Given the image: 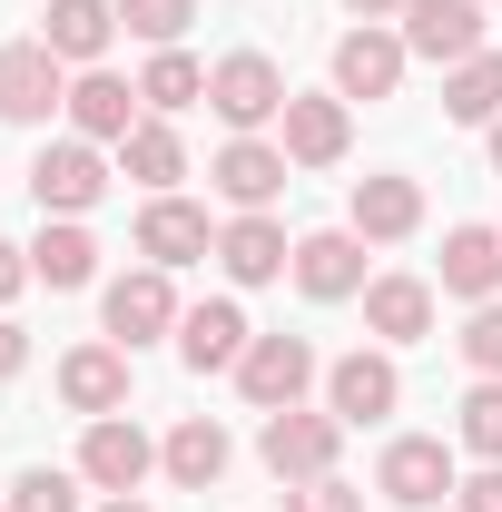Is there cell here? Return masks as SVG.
<instances>
[{
    "instance_id": "1",
    "label": "cell",
    "mask_w": 502,
    "mask_h": 512,
    "mask_svg": "<svg viewBox=\"0 0 502 512\" xmlns=\"http://www.w3.org/2000/svg\"><path fill=\"white\" fill-rule=\"evenodd\" d=\"M286 99L296 89H286V69L266 60V50H227V60L207 69V109L237 128V138H256L266 119H286Z\"/></svg>"
},
{
    "instance_id": "2",
    "label": "cell",
    "mask_w": 502,
    "mask_h": 512,
    "mask_svg": "<svg viewBox=\"0 0 502 512\" xmlns=\"http://www.w3.org/2000/svg\"><path fill=\"white\" fill-rule=\"evenodd\" d=\"M69 109V60L50 50V40H10L0 50V119L10 128H40Z\"/></svg>"
},
{
    "instance_id": "3",
    "label": "cell",
    "mask_w": 502,
    "mask_h": 512,
    "mask_svg": "<svg viewBox=\"0 0 502 512\" xmlns=\"http://www.w3.org/2000/svg\"><path fill=\"white\" fill-rule=\"evenodd\" d=\"M30 197H40V217H89V207L109 197V158H99L89 138H50V148L30 158Z\"/></svg>"
},
{
    "instance_id": "4",
    "label": "cell",
    "mask_w": 502,
    "mask_h": 512,
    "mask_svg": "<svg viewBox=\"0 0 502 512\" xmlns=\"http://www.w3.org/2000/svg\"><path fill=\"white\" fill-rule=\"evenodd\" d=\"M335 444H345V424H335V414H306V404L266 414V434H256V453H266L276 483H315V473H335Z\"/></svg>"
},
{
    "instance_id": "5",
    "label": "cell",
    "mask_w": 502,
    "mask_h": 512,
    "mask_svg": "<svg viewBox=\"0 0 502 512\" xmlns=\"http://www.w3.org/2000/svg\"><path fill=\"white\" fill-rule=\"evenodd\" d=\"M375 493L404 503V512H434L443 493H453V444H443V434H394L384 463H375Z\"/></svg>"
},
{
    "instance_id": "6",
    "label": "cell",
    "mask_w": 502,
    "mask_h": 512,
    "mask_svg": "<svg viewBox=\"0 0 502 512\" xmlns=\"http://www.w3.org/2000/svg\"><path fill=\"white\" fill-rule=\"evenodd\" d=\"M109 345H158V335H178V286H168V266H128L119 286H109Z\"/></svg>"
},
{
    "instance_id": "7",
    "label": "cell",
    "mask_w": 502,
    "mask_h": 512,
    "mask_svg": "<svg viewBox=\"0 0 502 512\" xmlns=\"http://www.w3.org/2000/svg\"><path fill=\"white\" fill-rule=\"evenodd\" d=\"M148 473H158V444H148L128 414H99V424L79 434V483H89V493H138Z\"/></svg>"
},
{
    "instance_id": "8",
    "label": "cell",
    "mask_w": 502,
    "mask_h": 512,
    "mask_svg": "<svg viewBox=\"0 0 502 512\" xmlns=\"http://www.w3.org/2000/svg\"><path fill=\"white\" fill-rule=\"evenodd\" d=\"M237 384H247L256 414H286V404H306V384H315V345L306 335H256L247 365H237Z\"/></svg>"
},
{
    "instance_id": "9",
    "label": "cell",
    "mask_w": 502,
    "mask_h": 512,
    "mask_svg": "<svg viewBox=\"0 0 502 512\" xmlns=\"http://www.w3.org/2000/svg\"><path fill=\"white\" fill-rule=\"evenodd\" d=\"M404 60H414L404 30H375V20L345 30V40H335V99H394V89H404Z\"/></svg>"
},
{
    "instance_id": "10",
    "label": "cell",
    "mask_w": 502,
    "mask_h": 512,
    "mask_svg": "<svg viewBox=\"0 0 502 512\" xmlns=\"http://www.w3.org/2000/svg\"><path fill=\"white\" fill-rule=\"evenodd\" d=\"M138 256H148V266H168V276H178V266H197V256H217V227H207V207H188L178 188L148 197V207H138Z\"/></svg>"
},
{
    "instance_id": "11",
    "label": "cell",
    "mask_w": 502,
    "mask_h": 512,
    "mask_svg": "<svg viewBox=\"0 0 502 512\" xmlns=\"http://www.w3.org/2000/svg\"><path fill=\"white\" fill-rule=\"evenodd\" d=\"M247 345H256V325H247L237 296H207V306L178 316V355H188L197 375H237V365H247Z\"/></svg>"
},
{
    "instance_id": "12",
    "label": "cell",
    "mask_w": 502,
    "mask_h": 512,
    "mask_svg": "<svg viewBox=\"0 0 502 512\" xmlns=\"http://www.w3.org/2000/svg\"><path fill=\"white\" fill-rule=\"evenodd\" d=\"M394 404H404L394 355H365V345H355L345 365H325V414H335V424H384Z\"/></svg>"
},
{
    "instance_id": "13",
    "label": "cell",
    "mask_w": 502,
    "mask_h": 512,
    "mask_svg": "<svg viewBox=\"0 0 502 512\" xmlns=\"http://www.w3.org/2000/svg\"><path fill=\"white\" fill-rule=\"evenodd\" d=\"M404 50L434 69L473 60L483 50V0H404Z\"/></svg>"
},
{
    "instance_id": "14",
    "label": "cell",
    "mask_w": 502,
    "mask_h": 512,
    "mask_svg": "<svg viewBox=\"0 0 502 512\" xmlns=\"http://www.w3.org/2000/svg\"><path fill=\"white\" fill-rule=\"evenodd\" d=\"M296 286H306L315 306L365 296V237H355V227H315V237H296Z\"/></svg>"
},
{
    "instance_id": "15",
    "label": "cell",
    "mask_w": 502,
    "mask_h": 512,
    "mask_svg": "<svg viewBox=\"0 0 502 512\" xmlns=\"http://www.w3.org/2000/svg\"><path fill=\"white\" fill-rule=\"evenodd\" d=\"M286 168H296V158H286V148H266V138H227V148H217V168H207V188L227 197V207H237V217H256V207H266V197L286 188Z\"/></svg>"
},
{
    "instance_id": "16",
    "label": "cell",
    "mask_w": 502,
    "mask_h": 512,
    "mask_svg": "<svg viewBox=\"0 0 502 512\" xmlns=\"http://www.w3.org/2000/svg\"><path fill=\"white\" fill-rule=\"evenodd\" d=\"M286 138H276V148H286V158H296V168H335V158H345V148H355V119H345V99H335V89H315V99H286Z\"/></svg>"
},
{
    "instance_id": "17",
    "label": "cell",
    "mask_w": 502,
    "mask_h": 512,
    "mask_svg": "<svg viewBox=\"0 0 502 512\" xmlns=\"http://www.w3.org/2000/svg\"><path fill=\"white\" fill-rule=\"evenodd\" d=\"M60 404L89 414V424L119 414V404H128V345H69V355H60Z\"/></svg>"
},
{
    "instance_id": "18",
    "label": "cell",
    "mask_w": 502,
    "mask_h": 512,
    "mask_svg": "<svg viewBox=\"0 0 502 512\" xmlns=\"http://www.w3.org/2000/svg\"><path fill=\"white\" fill-rule=\"evenodd\" d=\"M345 227H355L365 247H404V237L424 227V188H414V178H355Z\"/></svg>"
},
{
    "instance_id": "19",
    "label": "cell",
    "mask_w": 502,
    "mask_h": 512,
    "mask_svg": "<svg viewBox=\"0 0 502 512\" xmlns=\"http://www.w3.org/2000/svg\"><path fill=\"white\" fill-rule=\"evenodd\" d=\"M158 463H168V483H178V493H217V483H227V463H237V444H227V424H217V414H188V424L158 444Z\"/></svg>"
},
{
    "instance_id": "20",
    "label": "cell",
    "mask_w": 502,
    "mask_h": 512,
    "mask_svg": "<svg viewBox=\"0 0 502 512\" xmlns=\"http://www.w3.org/2000/svg\"><path fill=\"white\" fill-rule=\"evenodd\" d=\"M217 266H227L237 286H266V276L296 266V247H286V227L256 207V217H227V227H217Z\"/></svg>"
},
{
    "instance_id": "21",
    "label": "cell",
    "mask_w": 502,
    "mask_h": 512,
    "mask_svg": "<svg viewBox=\"0 0 502 512\" xmlns=\"http://www.w3.org/2000/svg\"><path fill=\"white\" fill-rule=\"evenodd\" d=\"M69 128H79L89 148H99V138L119 148L128 128H138V89H128V79H109V69H79V79H69Z\"/></svg>"
},
{
    "instance_id": "22",
    "label": "cell",
    "mask_w": 502,
    "mask_h": 512,
    "mask_svg": "<svg viewBox=\"0 0 502 512\" xmlns=\"http://www.w3.org/2000/svg\"><path fill=\"white\" fill-rule=\"evenodd\" d=\"M365 325L384 345H424L434 335V286L424 276H365Z\"/></svg>"
},
{
    "instance_id": "23",
    "label": "cell",
    "mask_w": 502,
    "mask_h": 512,
    "mask_svg": "<svg viewBox=\"0 0 502 512\" xmlns=\"http://www.w3.org/2000/svg\"><path fill=\"white\" fill-rule=\"evenodd\" d=\"M443 296H463V306L502 296V227H453L443 237Z\"/></svg>"
},
{
    "instance_id": "24",
    "label": "cell",
    "mask_w": 502,
    "mask_h": 512,
    "mask_svg": "<svg viewBox=\"0 0 502 512\" xmlns=\"http://www.w3.org/2000/svg\"><path fill=\"white\" fill-rule=\"evenodd\" d=\"M30 276H40V286H89V276H99V237H89V227H79V217H50V227H40V237H30Z\"/></svg>"
},
{
    "instance_id": "25",
    "label": "cell",
    "mask_w": 502,
    "mask_h": 512,
    "mask_svg": "<svg viewBox=\"0 0 502 512\" xmlns=\"http://www.w3.org/2000/svg\"><path fill=\"white\" fill-rule=\"evenodd\" d=\"M119 168H128V178H138L148 197H168L178 178H188V138H178L168 119H138V128L119 138Z\"/></svg>"
},
{
    "instance_id": "26",
    "label": "cell",
    "mask_w": 502,
    "mask_h": 512,
    "mask_svg": "<svg viewBox=\"0 0 502 512\" xmlns=\"http://www.w3.org/2000/svg\"><path fill=\"white\" fill-rule=\"evenodd\" d=\"M60 60H79V69H99V50L119 40V0H50V30H40Z\"/></svg>"
},
{
    "instance_id": "27",
    "label": "cell",
    "mask_w": 502,
    "mask_h": 512,
    "mask_svg": "<svg viewBox=\"0 0 502 512\" xmlns=\"http://www.w3.org/2000/svg\"><path fill=\"white\" fill-rule=\"evenodd\" d=\"M443 119H463V128L502 119V50H473V60L443 69Z\"/></svg>"
},
{
    "instance_id": "28",
    "label": "cell",
    "mask_w": 502,
    "mask_h": 512,
    "mask_svg": "<svg viewBox=\"0 0 502 512\" xmlns=\"http://www.w3.org/2000/svg\"><path fill=\"white\" fill-rule=\"evenodd\" d=\"M197 99H207V69H197L188 50H158V60L138 69V109H148V119H178Z\"/></svg>"
},
{
    "instance_id": "29",
    "label": "cell",
    "mask_w": 502,
    "mask_h": 512,
    "mask_svg": "<svg viewBox=\"0 0 502 512\" xmlns=\"http://www.w3.org/2000/svg\"><path fill=\"white\" fill-rule=\"evenodd\" d=\"M453 434H463V453H483V463H502V375H483L473 394H463Z\"/></svg>"
},
{
    "instance_id": "30",
    "label": "cell",
    "mask_w": 502,
    "mask_h": 512,
    "mask_svg": "<svg viewBox=\"0 0 502 512\" xmlns=\"http://www.w3.org/2000/svg\"><path fill=\"white\" fill-rule=\"evenodd\" d=\"M10 512H79V473H60V463H30V473L10 483Z\"/></svg>"
},
{
    "instance_id": "31",
    "label": "cell",
    "mask_w": 502,
    "mask_h": 512,
    "mask_svg": "<svg viewBox=\"0 0 502 512\" xmlns=\"http://www.w3.org/2000/svg\"><path fill=\"white\" fill-rule=\"evenodd\" d=\"M197 20V0H119V30L138 40H158V50H178V30Z\"/></svg>"
},
{
    "instance_id": "32",
    "label": "cell",
    "mask_w": 502,
    "mask_h": 512,
    "mask_svg": "<svg viewBox=\"0 0 502 512\" xmlns=\"http://www.w3.org/2000/svg\"><path fill=\"white\" fill-rule=\"evenodd\" d=\"M453 345H463L473 375H502V296H493V306H473V325H463Z\"/></svg>"
},
{
    "instance_id": "33",
    "label": "cell",
    "mask_w": 502,
    "mask_h": 512,
    "mask_svg": "<svg viewBox=\"0 0 502 512\" xmlns=\"http://www.w3.org/2000/svg\"><path fill=\"white\" fill-rule=\"evenodd\" d=\"M286 512H365V493L335 483V473H315V483H286Z\"/></svg>"
},
{
    "instance_id": "34",
    "label": "cell",
    "mask_w": 502,
    "mask_h": 512,
    "mask_svg": "<svg viewBox=\"0 0 502 512\" xmlns=\"http://www.w3.org/2000/svg\"><path fill=\"white\" fill-rule=\"evenodd\" d=\"M453 512H502V463H483L473 483H453Z\"/></svg>"
},
{
    "instance_id": "35",
    "label": "cell",
    "mask_w": 502,
    "mask_h": 512,
    "mask_svg": "<svg viewBox=\"0 0 502 512\" xmlns=\"http://www.w3.org/2000/svg\"><path fill=\"white\" fill-rule=\"evenodd\" d=\"M20 286H30V247H10V237H0V316H10V296H20Z\"/></svg>"
},
{
    "instance_id": "36",
    "label": "cell",
    "mask_w": 502,
    "mask_h": 512,
    "mask_svg": "<svg viewBox=\"0 0 502 512\" xmlns=\"http://www.w3.org/2000/svg\"><path fill=\"white\" fill-rule=\"evenodd\" d=\"M20 365H30V335H20V325L0 316V375H20Z\"/></svg>"
},
{
    "instance_id": "37",
    "label": "cell",
    "mask_w": 502,
    "mask_h": 512,
    "mask_svg": "<svg viewBox=\"0 0 502 512\" xmlns=\"http://www.w3.org/2000/svg\"><path fill=\"white\" fill-rule=\"evenodd\" d=\"M345 10H355V20H384V10H404V0H345Z\"/></svg>"
},
{
    "instance_id": "38",
    "label": "cell",
    "mask_w": 502,
    "mask_h": 512,
    "mask_svg": "<svg viewBox=\"0 0 502 512\" xmlns=\"http://www.w3.org/2000/svg\"><path fill=\"white\" fill-rule=\"evenodd\" d=\"M99 512H148V503H138V493H109V503H99Z\"/></svg>"
},
{
    "instance_id": "39",
    "label": "cell",
    "mask_w": 502,
    "mask_h": 512,
    "mask_svg": "<svg viewBox=\"0 0 502 512\" xmlns=\"http://www.w3.org/2000/svg\"><path fill=\"white\" fill-rule=\"evenodd\" d=\"M493 168H502V119H493Z\"/></svg>"
},
{
    "instance_id": "40",
    "label": "cell",
    "mask_w": 502,
    "mask_h": 512,
    "mask_svg": "<svg viewBox=\"0 0 502 512\" xmlns=\"http://www.w3.org/2000/svg\"><path fill=\"white\" fill-rule=\"evenodd\" d=\"M0 512H10V503H0Z\"/></svg>"
}]
</instances>
